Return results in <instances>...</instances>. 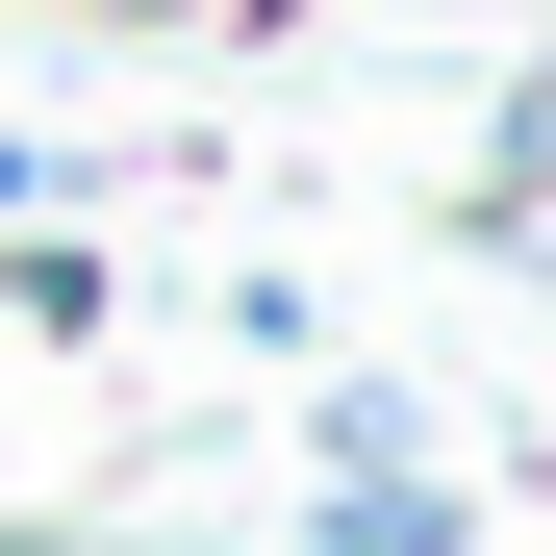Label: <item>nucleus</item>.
Instances as JSON below:
<instances>
[{
	"label": "nucleus",
	"mask_w": 556,
	"mask_h": 556,
	"mask_svg": "<svg viewBox=\"0 0 556 556\" xmlns=\"http://www.w3.org/2000/svg\"><path fill=\"white\" fill-rule=\"evenodd\" d=\"M304 531H329V556H455V531H481V506H455V481H430V455H405V481H329Z\"/></svg>",
	"instance_id": "obj_1"
},
{
	"label": "nucleus",
	"mask_w": 556,
	"mask_h": 556,
	"mask_svg": "<svg viewBox=\"0 0 556 556\" xmlns=\"http://www.w3.org/2000/svg\"><path fill=\"white\" fill-rule=\"evenodd\" d=\"M76 26H253V0H76Z\"/></svg>",
	"instance_id": "obj_3"
},
{
	"label": "nucleus",
	"mask_w": 556,
	"mask_h": 556,
	"mask_svg": "<svg viewBox=\"0 0 556 556\" xmlns=\"http://www.w3.org/2000/svg\"><path fill=\"white\" fill-rule=\"evenodd\" d=\"M455 203H481V228H556V76H531V102L481 127V177H455Z\"/></svg>",
	"instance_id": "obj_2"
}]
</instances>
